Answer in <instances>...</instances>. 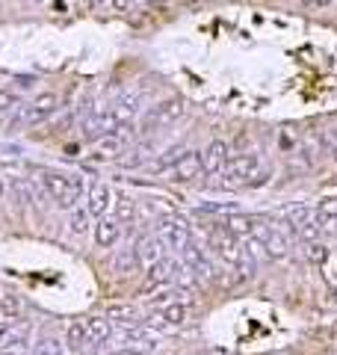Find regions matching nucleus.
<instances>
[{"mask_svg": "<svg viewBox=\"0 0 337 355\" xmlns=\"http://www.w3.org/2000/svg\"><path fill=\"white\" fill-rule=\"evenodd\" d=\"M163 249L166 246L160 243V237H140V240H136V246H133V252H136V258H140V263H142V270H148V266H154L157 261H163L166 255H163Z\"/></svg>", "mask_w": 337, "mask_h": 355, "instance_id": "11", "label": "nucleus"}, {"mask_svg": "<svg viewBox=\"0 0 337 355\" xmlns=\"http://www.w3.org/2000/svg\"><path fill=\"white\" fill-rule=\"evenodd\" d=\"M231 160V145L222 142V140H216L204 148V154H202V172L204 175H219L225 169V163Z\"/></svg>", "mask_w": 337, "mask_h": 355, "instance_id": "9", "label": "nucleus"}, {"mask_svg": "<svg viewBox=\"0 0 337 355\" xmlns=\"http://www.w3.org/2000/svg\"><path fill=\"white\" fill-rule=\"evenodd\" d=\"M181 116H184V101L181 98H166V101L151 107V110L142 116V122L136 125V136H148V133L160 131V127L175 125Z\"/></svg>", "mask_w": 337, "mask_h": 355, "instance_id": "4", "label": "nucleus"}, {"mask_svg": "<svg viewBox=\"0 0 337 355\" xmlns=\"http://www.w3.org/2000/svg\"><path fill=\"white\" fill-rule=\"evenodd\" d=\"M42 186L59 207H74L83 195V184L77 181L74 175H63V172H51V169L42 172Z\"/></svg>", "mask_w": 337, "mask_h": 355, "instance_id": "2", "label": "nucleus"}, {"mask_svg": "<svg viewBox=\"0 0 337 355\" xmlns=\"http://www.w3.org/2000/svg\"><path fill=\"white\" fill-rule=\"evenodd\" d=\"M30 355H65V347H63V341H56V338H42Z\"/></svg>", "mask_w": 337, "mask_h": 355, "instance_id": "21", "label": "nucleus"}, {"mask_svg": "<svg viewBox=\"0 0 337 355\" xmlns=\"http://www.w3.org/2000/svg\"><path fill=\"white\" fill-rule=\"evenodd\" d=\"M118 219H133V202L131 199L118 202Z\"/></svg>", "mask_w": 337, "mask_h": 355, "instance_id": "30", "label": "nucleus"}, {"mask_svg": "<svg viewBox=\"0 0 337 355\" xmlns=\"http://www.w3.org/2000/svg\"><path fill=\"white\" fill-rule=\"evenodd\" d=\"M65 343L72 349H83L89 347V332H86V320H72L65 329Z\"/></svg>", "mask_w": 337, "mask_h": 355, "instance_id": "18", "label": "nucleus"}, {"mask_svg": "<svg viewBox=\"0 0 337 355\" xmlns=\"http://www.w3.org/2000/svg\"><path fill=\"white\" fill-rule=\"evenodd\" d=\"M72 231L74 234L89 231V211H74L72 213Z\"/></svg>", "mask_w": 337, "mask_h": 355, "instance_id": "26", "label": "nucleus"}, {"mask_svg": "<svg viewBox=\"0 0 337 355\" xmlns=\"http://www.w3.org/2000/svg\"><path fill=\"white\" fill-rule=\"evenodd\" d=\"M207 246H210V249L219 255L225 263H231L234 270L240 266V261H243V243H240V237H234L231 231L225 228V225L210 228V234H207Z\"/></svg>", "mask_w": 337, "mask_h": 355, "instance_id": "5", "label": "nucleus"}, {"mask_svg": "<svg viewBox=\"0 0 337 355\" xmlns=\"http://www.w3.org/2000/svg\"><path fill=\"white\" fill-rule=\"evenodd\" d=\"M181 261L190 266V272L195 279H204V281H216V266L210 263V258L198 249L195 243H184L181 246Z\"/></svg>", "mask_w": 337, "mask_h": 355, "instance_id": "7", "label": "nucleus"}, {"mask_svg": "<svg viewBox=\"0 0 337 355\" xmlns=\"http://www.w3.org/2000/svg\"><path fill=\"white\" fill-rule=\"evenodd\" d=\"M331 157H334V163H337V142L331 145Z\"/></svg>", "mask_w": 337, "mask_h": 355, "instance_id": "35", "label": "nucleus"}, {"mask_svg": "<svg viewBox=\"0 0 337 355\" xmlns=\"http://www.w3.org/2000/svg\"><path fill=\"white\" fill-rule=\"evenodd\" d=\"M30 325H21V329H12L9 341L0 347V355H30Z\"/></svg>", "mask_w": 337, "mask_h": 355, "instance_id": "16", "label": "nucleus"}, {"mask_svg": "<svg viewBox=\"0 0 337 355\" xmlns=\"http://www.w3.org/2000/svg\"><path fill=\"white\" fill-rule=\"evenodd\" d=\"M0 195H3V184H0Z\"/></svg>", "mask_w": 337, "mask_h": 355, "instance_id": "37", "label": "nucleus"}, {"mask_svg": "<svg viewBox=\"0 0 337 355\" xmlns=\"http://www.w3.org/2000/svg\"><path fill=\"white\" fill-rule=\"evenodd\" d=\"M184 151H181V148H168V151H163L160 154V160H157V163H151V172H166V169H172V166H175V160H177V157H181Z\"/></svg>", "mask_w": 337, "mask_h": 355, "instance_id": "23", "label": "nucleus"}, {"mask_svg": "<svg viewBox=\"0 0 337 355\" xmlns=\"http://www.w3.org/2000/svg\"><path fill=\"white\" fill-rule=\"evenodd\" d=\"M116 355H140L136 349H122V352H116Z\"/></svg>", "mask_w": 337, "mask_h": 355, "instance_id": "34", "label": "nucleus"}, {"mask_svg": "<svg viewBox=\"0 0 337 355\" xmlns=\"http://www.w3.org/2000/svg\"><path fill=\"white\" fill-rule=\"evenodd\" d=\"M110 204H113L110 186L98 184V186H92V190H89V195H86V211H89V216H107Z\"/></svg>", "mask_w": 337, "mask_h": 355, "instance_id": "13", "label": "nucleus"}, {"mask_svg": "<svg viewBox=\"0 0 337 355\" xmlns=\"http://www.w3.org/2000/svg\"><path fill=\"white\" fill-rule=\"evenodd\" d=\"M184 266V261H157L154 266H148L145 270V279H148V284H166V281H172L175 275H177V270Z\"/></svg>", "mask_w": 337, "mask_h": 355, "instance_id": "14", "label": "nucleus"}, {"mask_svg": "<svg viewBox=\"0 0 337 355\" xmlns=\"http://www.w3.org/2000/svg\"><path fill=\"white\" fill-rule=\"evenodd\" d=\"M56 110H59V98H56L54 92L36 95L33 101L27 104V110H24V125H39V122H45V118H51Z\"/></svg>", "mask_w": 337, "mask_h": 355, "instance_id": "8", "label": "nucleus"}, {"mask_svg": "<svg viewBox=\"0 0 337 355\" xmlns=\"http://www.w3.org/2000/svg\"><path fill=\"white\" fill-rule=\"evenodd\" d=\"M157 237H160V243L166 249L181 252V246L190 243V225H186L181 216H163V219L157 222Z\"/></svg>", "mask_w": 337, "mask_h": 355, "instance_id": "6", "label": "nucleus"}, {"mask_svg": "<svg viewBox=\"0 0 337 355\" xmlns=\"http://www.w3.org/2000/svg\"><path fill=\"white\" fill-rule=\"evenodd\" d=\"M110 3H113L116 12H131L133 9V0H110Z\"/></svg>", "mask_w": 337, "mask_h": 355, "instance_id": "32", "label": "nucleus"}, {"mask_svg": "<svg viewBox=\"0 0 337 355\" xmlns=\"http://www.w3.org/2000/svg\"><path fill=\"white\" fill-rule=\"evenodd\" d=\"M168 175H172V181H195L198 175H202V154L198 151H184L181 157L175 160V166L168 169Z\"/></svg>", "mask_w": 337, "mask_h": 355, "instance_id": "10", "label": "nucleus"}, {"mask_svg": "<svg viewBox=\"0 0 337 355\" xmlns=\"http://www.w3.org/2000/svg\"><path fill=\"white\" fill-rule=\"evenodd\" d=\"M86 332H89V343H104L110 338V320L107 317H89L86 320Z\"/></svg>", "mask_w": 337, "mask_h": 355, "instance_id": "20", "label": "nucleus"}, {"mask_svg": "<svg viewBox=\"0 0 337 355\" xmlns=\"http://www.w3.org/2000/svg\"><path fill=\"white\" fill-rule=\"evenodd\" d=\"M219 175H225V181L237 186H263L272 181V166H266L257 154H237L225 163Z\"/></svg>", "mask_w": 337, "mask_h": 355, "instance_id": "1", "label": "nucleus"}, {"mask_svg": "<svg viewBox=\"0 0 337 355\" xmlns=\"http://www.w3.org/2000/svg\"><path fill=\"white\" fill-rule=\"evenodd\" d=\"M305 3H311V6H320V9H323V6H329L331 0H305Z\"/></svg>", "mask_w": 337, "mask_h": 355, "instance_id": "33", "label": "nucleus"}, {"mask_svg": "<svg viewBox=\"0 0 337 355\" xmlns=\"http://www.w3.org/2000/svg\"><path fill=\"white\" fill-rule=\"evenodd\" d=\"M113 270H116L118 275H136V272H142V263H140V258H136L133 249H124V252L116 255Z\"/></svg>", "mask_w": 337, "mask_h": 355, "instance_id": "17", "label": "nucleus"}, {"mask_svg": "<svg viewBox=\"0 0 337 355\" xmlns=\"http://www.w3.org/2000/svg\"><path fill=\"white\" fill-rule=\"evenodd\" d=\"M136 317L133 308H113L110 314H107V320H122V323H131Z\"/></svg>", "mask_w": 337, "mask_h": 355, "instance_id": "28", "label": "nucleus"}, {"mask_svg": "<svg viewBox=\"0 0 337 355\" xmlns=\"http://www.w3.org/2000/svg\"><path fill=\"white\" fill-rule=\"evenodd\" d=\"M9 334H12V320H0V347L9 341Z\"/></svg>", "mask_w": 337, "mask_h": 355, "instance_id": "31", "label": "nucleus"}, {"mask_svg": "<svg viewBox=\"0 0 337 355\" xmlns=\"http://www.w3.org/2000/svg\"><path fill=\"white\" fill-rule=\"evenodd\" d=\"M133 131H136L133 125H122V127H116V131H110V133L95 136L92 145H89V157L98 160V163L116 160V157L127 148V140H133Z\"/></svg>", "mask_w": 337, "mask_h": 355, "instance_id": "3", "label": "nucleus"}, {"mask_svg": "<svg viewBox=\"0 0 337 355\" xmlns=\"http://www.w3.org/2000/svg\"><path fill=\"white\" fill-rule=\"evenodd\" d=\"M154 320V325L157 329H177V325H184L186 323V305H181V302H172V305H163L160 308V314L157 317H151Z\"/></svg>", "mask_w": 337, "mask_h": 355, "instance_id": "12", "label": "nucleus"}, {"mask_svg": "<svg viewBox=\"0 0 337 355\" xmlns=\"http://www.w3.org/2000/svg\"><path fill=\"white\" fill-rule=\"evenodd\" d=\"M118 237H122V225H118V219H107V216H101V222L95 225V243L101 246V249H110V246H116Z\"/></svg>", "mask_w": 337, "mask_h": 355, "instance_id": "15", "label": "nucleus"}, {"mask_svg": "<svg viewBox=\"0 0 337 355\" xmlns=\"http://www.w3.org/2000/svg\"><path fill=\"white\" fill-rule=\"evenodd\" d=\"M323 272H325V281L337 290V252H329V258L323 261Z\"/></svg>", "mask_w": 337, "mask_h": 355, "instance_id": "25", "label": "nucleus"}, {"mask_svg": "<svg viewBox=\"0 0 337 355\" xmlns=\"http://www.w3.org/2000/svg\"><path fill=\"white\" fill-rule=\"evenodd\" d=\"M18 302L15 299H0V320H15Z\"/></svg>", "mask_w": 337, "mask_h": 355, "instance_id": "27", "label": "nucleus"}, {"mask_svg": "<svg viewBox=\"0 0 337 355\" xmlns=\"http://www.w3.org/2000/svg\"><path fill=\"white\" fill-rule=\"evenodd\" d=\"M15 104H18V95L12 89H0V110H12Z\"/></svg>", "mask_w": 337, "mask_h": 355, "instance_id": "29", "label": "nucleus"}, {"mask_svg": "<svg viewBox=\"0 0 337 355\" xmlns=\"http://www.w3.org/2000/svg\"><path fill=\"white\" fill-rule=\"evenodd\" d=\"M252 222H254V216H246V213H228L225 216V228L231 231L234 237H249L252 234Z\"/></svg>", "mask_w": 337, "mask_h": 355, "instance_id": "19", "label": "nucleus"}, {"mask_svg": "<svg viewBox=\"0 0 337 355\" xmlns=\"http://www.w3.org/2000/svg\"><path fill=\"white\" fill-rule=\"evenodd\" d=\"M329 258V249L320 243V240H314V243H305V261H311L316 266H323V261Z\"/></svg>", "mask_w": 337, "mask_h": 355, "instance_id": "22", "label": "nucleus"}, {"mask_svg": "<svg viewBox=\"0 0 337 355\" xmlns=\"http://www.w3.org/2000/svg\"><path fill=\"white\" fill-rule=\"evenodd\" d=\"M314 211H316V216H320V222L337 219V199H334V195H329V199H320V204H316Z\"/></svg>", "mask_w": 337, "mask_h": 355, "instance_id": "24", "label": "nucleus"}, {"mask_svg": "<svg viewBox=\"0 0 337 355\" xmlns=\"http://www.w3.org/2000/svg\"><path fill=\"white\" fill-rule=\"evenodd\" d=\"M151 3H166V0H151Z\"/></svg>", "mask_w": 337, "mask_h": 355, "instance_id": "36", "label": "nucleus"}]
</instances>
